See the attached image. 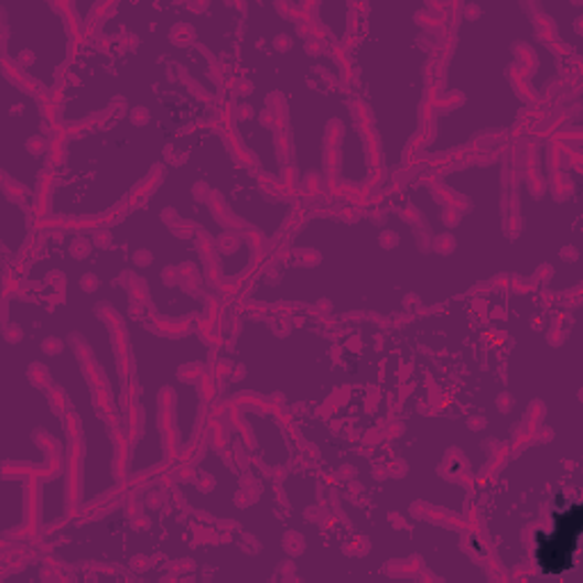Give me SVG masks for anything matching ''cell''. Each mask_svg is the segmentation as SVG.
Instances as JSON below:
<instances>
[{
  "mask_svg": "<svg viewBox=\"0 0 583 583\" xmlns=\"http://www.w3.org/2000/svg\"><path fill=\"white\" fill-rule=\"evenodd\" d=\"M579 508H572L565 522H561L554 533L547 536V542L540 547V565L547 572H559L570 565V557L579 538Z\"/></svg>",
  "mask_w": 583,
  "mask_h": 583,
  "instance_id": "cell-1",
  "label": "cell"
}]
</instances>
